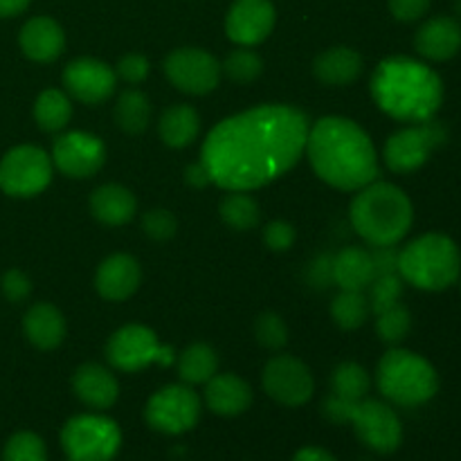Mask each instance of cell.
<instances>
[{
  "label": "cell",
  "mask_w": 461,
  "mask_h": 461,
  "mask_svg": "<svg viewBox=\"0 0 461 461\" xmlns=\"http://www.w3.org/2000/svg\"><path fill=\"white\" fill-rule=\"evenodd\" d=\"M309 120L293 106H257L212 129L201 151L212 183L230 192H250L273 183L300 160Z\"/></svg>",
  "instance_id": "cell-1"
},
{
  "label": "cell",
  "mask_w": 461,
  "mask_h": 461,
  "mask_svg": "<svg viewBox=\"0 0 461 461\" xmlns=\"http://www.w3.org/2000/svg\"><path fill=\"white\" fill-rule=\"evenodd\" d=\"M315 174L331 187L358 192L378 178V158L369 135L347 117H322L306 138Z\"/></svg>",
  "instance_id": "cell-2"
},
{
  "label": "cell",
  "mask_w": 461,
  "mask_h": 461,
  "mask_svg": "<svg viewBox=\"0 0 461 461\" xmlns=\"http://www.w3.org/2000/svg\"><path fill=\"white\" fill-rule=\"evenodd\" d=\"M372 97L383 113L399 122H428L444 102L441 77L410 57L383 59L372 75Z\"/></svg>",
  "instance_id": "cell-3"
},
{
  "label": "cell",
  "mask_w": 461,
  "mask_h": 461,
  "mask_svg": "<svg viewBox=\"0 0 461 461\" xmlns=\"http://www.w3.org/2000/svg\"><path fill=\"white\" fill-rule=\"evenodd\" d=\"M349 216L354 230L369 246H396L412 228L414 207L403 189L374 180L358 189Z\"/></svg>",
  "instance_id": "cell-4"
},
{
  "label": "cell",
  "mask_w": 461,
  "mask_h": 461,
  "mask_svg": "<svg viewBox=\"0 0 461 461\" xmlns=\"http://www.w3.org/2000/svg\"><path fill=\"white\" fill-rule=\"evenodd\" d=\"M399 275L421 291H446L461 275V252L446 234H423L399 252Z\"/></svg>",
  "instance_id": "cell-5"
},
{
  "label": "cell",
  "mask_w": 461,
  "mask_h": 461,
  "mask_svg": "<svg viewBox=\"0 0 461 461\" xmlns=\"http://www.w3.org/2000/svg\"><path fill=\"white\" fill-rule=\"evenodd\" d=\"M376 383L387 401L403 408L428 403L439 392V376L423 356L408 349H392L378 363Z\"/></svg>",
  "instance_id": "cell-6"
},
{
  "label": "cell",
  "mask_w": 461,
  "mask_h": 461,
  "mask_svg": "<svg viewBox=\"0 0 461 461\" xmlns=\"http://www.w3.org/2000/svg\"><path fill=\"white\" fill-rule=\"evenodd\" d=\"M322 412L333 423H351L358 439L376 453H394L403 441L401 419L381 401H342L331 394L324 401Z\"/></svg>",
  "instance_id": "cell-7"
},
{
  "label": "cell",
  "mask_w": 461,
  "mask_h": 461,
  "mask_svg": "<svg viewBox=\"0 0 461 461\" xmlns=\"http://www.w3.org/2000/svg\"><path fill=\"white\" fill-rule=\"evenodd\" d=\"M61 446L70 461H113L122 446V432L113 419L79 414L63 426Z\"/></svg>",
  "instance_id": "cell-8"
},
{
  "label": "cell",
  "mask_w": 461,
  "mask_h": 461,
  "mask_svg": "<svg viewBox=\"0 0 461 461\" xmlns=\"http://www.w3.org/2000/svg\"><path fill=\"white\" fill-rule=\"evenodd\" d=\"M448 129L435 117L428 122L408 126L392 135L385 144V165L396 174H410L417 171L430 160L432 153L446 144Z\"/></svg>",
  "instance_id": "cell-9"
},
{
  "label": "cell",
  "mask_w": 461,
  "mask_h": 461,
  "mask_svg": "<svg viewBox=\"0 0 461 461\" xmlns=\"http://www.w3.org/2000/svg\"><path fill=\"white\" fill-rule=\"evenodd\" d=\"M52 180V160L39 147L12 149L0 160V189L9 196L30 198L43 192Z\"/></svg>",
  "instance_id": "cell-10"
},
{
  "label": "cell",
  "mask_w": 461,
  "mask_h": 461,
  "mask_svg": "<svg viewBox=\"0 0 461 461\" xmlns=\"http://www.w3.org/2000/svg\"><path fill=\"white\" fill-rule=\"evenodd\" d=\"M147 423L165 435H183L192 430L201 417V399L185 385H167L149 399L144 410Z\"/></svg>",
  "instance_id": "cell-11"
},
{
  "label": "cell",
  "mask_w": 461,
  "mask_h": 461,
  "mask_svg": "<svg viewBox=\"0 0 461 461\" xmlns=\"http://www.w3.org/2000/svg\"><path fill=\"white\" fill-rule=\"evenodd\" d=\"M171 351L158 345V338L151 329L129 324L111 336L106 345V358L120 372H140L156 360L171 363Z\"/></svg>",
  "instance_id": "cell-12"
},
{
  "label": "cell",
  "mask_w": 461,
  "mask_h": 461,
  "mask_svg": "<svg viewBox=\"0 0 461 461\" xmlns=\"http://www.w3.org/2000/svg\"><path fill=\"white\" fill-rule=\"evenodd\" d=\"M165 75L178 90L189 95H207L219 86L221 63L201 48H180L165 61Z\"/></svg>",
  "instance_id": "cell-13"
},
{
  "label": "cell",
  "mask_w": 461,
  "mask_h": 461,
  "mask_svg": "<svg viewBox=\"0 0 461 461\" xmlns=\"http://www.w3.org/2000/svg\"><path fill=\"white\" fill-rule=\"evenodd\" d=\"M264 390L270 399L286 408H300L313 396L315 383L309 367L295 356H275L264 369Z\"/></svg>",
  "instance_id": "cell-14"
},
{
  "label": "cell",
  "mask_w": 461,
  "mask_h": 461,
  "mask_svg": "<svg viewBox=\"0 0 461 461\" xmlns=\"http://www.w3.org/2000/svg\"><path fill=\"white\" fill-rule=\"evenodd\" d=\"M52 160L70 178H88L102 169L106 160V147L97 135L72 131L57 138L52 147Z\"/></svg>",
  "instance_id": "cell-15"
},
{
  "label": "cell",
  "mask_w": 461,
  "mask_h": 461,
  "mask_svg": "<svg viewBox=\"0 0 461 461\" xmlns=\"http://www.w3.org/2000/svg\"><path fill=\"white\" fill-rule=\"evenodd\" d=\"M275 27V7L270 0H234L225 18V32L243 48L259 45Z\"/></svg>",
  "instance_id": "cell-16"
},
{
  "label": "cell",
  "mask_w": 461,
  "mask_h": 461,
  "mask_svg": "<svg viewBox=\"0 0 461 461\" xmlns=\"http://www.w3.org/2000/svg\"><path fill=\"white\" fill-rule=\"evenodd\" d=\"M117 75L111 66L97 59H77L63 70V86L84 104H99L115 90Z\"/></svg>",
  "instance_id": "cell-17"
},
{
  "label": "cell",
  "mask_w": 461,
  "mask_h": 461,
  "mask_svg": "<svg viewBox=\"0 0 461 461\" xmlns=\"http://www.w3.org/2000/svg\"><path fill=\"white\" fill-rule=\"evenodd\" d=\"M414 48L428 61H448L461 50V23L455 16H435L419 27Z\"/></svg>",
  "instance_id": "cell-18"
},
{
  "label": "cell",
  "mask_w": 461,
  "mask_h": 461,
  "mask_svg": "<svg viewBox=\"0 0 461 461\" xmlns=\"http://www.w3.org/2000/svg\"><path fill=\"white\" fill-rule=\"evenodd\" d=\"M142 279L140 264L131 255H113L97 268L95 286L108 302H122L133 295Z\"/></svg>",
  "instance_id": "cell-19"
},
{
  "label": "cell",
  "mask_w": 461,
  "mask_h": 461,
  "mask_svg": "<svg viewBox=\"0 0 461 461\" xmlns=\"http://www.w3.org/2000/svg\"><path fill=\"white\" fill-rule=\"evenodd\" d=\"M18 41H21V50L25 52V57L41 63L54 61L66 48V34H63L61 25L48 16L30 18L23 25Z\"/></svg>",
  "instance_id": "cell-20"
},
{
  "label": "cell",
  "mask_w": 461,
  "mask_h": 461,
  "mask_svg": "<svg viewBox=\"0 0 461 461\" xmlns=\"http://www.w3.org/2000/svg\"><path fill=\"white\" fill-rule=\"evenodd\" d=\"M207 408L221 417H237L252 403V390L237 374H214L205 383Z\"/></svg>",
  "instance_id": "cell-21"
},
{
  "label": "cell",
  "mask_w": 461,
  "mask_h": 461,
  "mask_svg": "<svg viewBox=\"0 0 461 461\" xmlns=\"http://www.w3.org/2000/svg\"><path fill=\"white\" fill-rule=\"evenodd\" d=\"M72 387L75 394L79 396L81 403L90 405L95 410H106L111 408L120 394V385L117 378L108 372L102 365H81L72 376Z\"/></svg>",
  "instance_id": "cell-22"
},
{
  "label": "cell",
  "mask_w": 461,
  "mask_h": 461,
  "mask_svg": "<svg viewBox=\"0 0 461 461\" xmlns=\"http://www.w3.org/2000/svg\"><path fill=\"white\" fill-rule=\"evenodd\" d=\"M23 329H25L27 340L39 349H54L66 338V320H63L61 311L45 302L34 304L27 311Z\"/></svg>",
  "instance_id": "cell-23"
},
{
  "label": "cell",
  "mask_w": 461,
  "mask_h": 461,
  "mask_svg": "<svg viewBox=\"0 0 461 461\" xmlns=\"http://www.w3.org/2000/svg\"><path fill=\"white\" fill-rule=\"evenodd\" d=\"M376 277L372 252L365 248H345L333 257V284L342 291H367Z\"/></svg>",
  "instance_id": "cell-24"
},
{
  "label": "cell",
  "mask_w": 461,
  "mask_h": 461,
  "mask_svg": "<svg viewBox=\"0 0 461 461\" xmlns=\"http://www.w3.org/2000/svg\"><path fill=\"white\" fill-rule=\"evenodd\" d=\"M135 196L122 185H104L90 196V212L106 225H124L135 216Z\"/></svg>",
  "instance_id": "cell-25"
},
{
  "label": "cell",
  "mask_w": 461,
  "mask_h": 461,
  "mask_svg": "<svg viewBox=\"0 0 461 461\" xmlns=\"http://www.w3.org/2000/svg\"><path fill=\"white\" fill-rule=\"evenodd\" d=\"M315 77L327 86H347L363 72V57L351 48H331L313 63Z\"/></svg>",
  "instance_id": "cell-26"
},
{
  "label": "cell",
  "mask_w": 461,
  "mask_h": 461,
  "mask_svg": "<svg viewBox=\"0 0 461 461\" xmlns=\"http://www.w3.org/2000/svg\"><path fill=\"white\" fill-rule=\"evenodd\" d=\"M198 113L192 106H171L162 113L160 117V138L167 147L171 149H183L194 142L198 135Z\"/></svg>",
  "instance_id": "cell-27"
},
{
  "label": "cell",
  "mask_w": 461,
  "mask_h": 461,
  "mask_svg": "<svg viewBox=\"0 0 461 461\" xmlns=\"http://www.w3.org/2000/svg\"><path fill=\"white\" fill-rule=\"evenodd\" d=\"M115 122L126 133H142L151 122V104H149L147 95L135 88L124 90L115 104Z\"/></svg>",
  "instance_id": "cell-28"
},
{
  "label": "cell",
  "mask_w": 461,
  "mask_h": 461,
  "mask_svg": "<svg viewBox=\"0 0 461 461\" xmlns=\"http://www.w3.org/2000/svg\"><path fill=\"white\" fill-rule=\"evenodd\" d=\"M72 106L66 93L57 88L43 90L34 104V120L48 133H57L70 122Z\"/></svg>",
  "instance_id": "cell-29"
},
{
  "label": "cell",
  "mask_w": 461,
  "mask_h": 461,
  "mask_svg": "<svg viewBox=\"0 0 461 461\" xmlns=\"http://www.w3.org/2000/svg\"><path fill=\"white\" fill-rule=\"evenodd\" d=\"M219 369V358L214 349L207 345H192L180 354L178 374L189 385H201L207 383Z\"/></svg>",
  "instance_id": "cell-30"
},
{
  "label": "cell",
  "mask_w": 461,
  "mask_h": 461,
  "mask_svg": "<svg viewBox=\"0 0 461 461\" xmlns=\"http://www.w3.org/2000/svg\"><path fill=\"white\" fill-rule=\"evenodd\" d=\"M221 219L237 232H246V230H255L259 225L261 212L255 198L243 192H232L221 203Z\"/></svg>",
  "instance_id": "cell-31"
},
{
  "label": "cell",
  "mask_w": 461,
  "mask_h": 461,
  "mask_svg": "<svg viewBox=\"0 0 461 461\" xmlns=\"http://www.w3.org/2000/svg\"><path fill=\"white\" fill-rule=\"evenodd\" d=\"M372 378L360 365L342 363L331 374V394L342 401H360L367 396Z\"/></svg>",
  "instance_id": "cell-32"
},
{
  "label": "cell",
  "mask_w": 461,
  "mask_h": 461,
  "mask_svg": "<svg viewBox=\"0 0 461 461\" xmlns=\"http://www.w3.org/2000/svg\"><path fill=\"white\" fill-rule=\"evenodd\" d=\"M369 313V300L365 291H342L336 300L331 302V318L340 329H358L367 322Z\"/></svg>",
  "instance_id": "cell-33"
},
{
  "label": "cell",
  "mask_w": 461,
  "mask_h": 461,
  "mask_svg": "<svg viewBox=\"0 0 461 461\" xmlns=\"http://www.w3.org/2000/svg\"><path fill=\"white\" fill-rule=\"evenodd\" d=\"M221 70L228 75V79H232L234 84H250L264 70V63L257 52H252L250 48H239L234 52L228 54L225 63L221 66Z\"/></svg>",
  "instance_id": "cell-34"
},
{
  "label": "cell",
  "mask_w": 461,
  "mask_h": 461,
  "mask_svg": "<svg viewBox=\"0 0 461 461\" xmlns=\"http://www.w3.org/2000/svg\"><path fill=\"white\" fill-rule=\"evenodd\" d=\"M410 327H412V315H410V311L401 302L385 309L383 313H378L376 331L378 338L387 342V345H399L401 340H405Z\"/></svg>",
  "instance_id": "cell-35"
},
{
  "label": "cell",
  "mask_w": 461,
  "mask_h": 461,
  "mask_svg": "<svg viewBox=\"0 0 461 461\" xmlns=\"http://www.w3.org/2000/svg\"><path fill=\"white\" fill-rule=\"evenodd\" d=\"M403 277L399 273L374 277V282L369 284V309L378 315L390 306L399 304L401 295H403Z\"/></svg>",
  "instance_id": "cell-36"
},
{
  "label": "cell",
  "mask_w": 461,
  "mask_h": 461,
  "mask_svg": "<svg viewBox=\"0 0 461 461\" xmlns=\"http://www.w3.org/2000/svg\"><path fill=\"white\" fill-rule=\"evenodd\" d=\"M3 461H48V448L34 432H16L5 444Z\"/></svg>",
  "instance_id": "cell-37"
},
{
  "label": "cell",
  "mask_w": 461,
  "mask_h": 461,
  "mask_svg": "<svg viewBox=\"0 0 461 461\" xmlns=\"http://www.w3.org/2000/svg\"><path fill=\"white\" fill-rule=\"evenodd\" d=\"M255 336L266 349H282L288 342V329L277 313H264L257 318Z\"/></svg>",
  "instance_id": "cell-38"
},
{
  "label": "cell",
  "mask_w": 461,
  "mask_h": 461,
  "mask_svg": "<svg viewBox=\"0 0 461 461\" xmlns=\"http://www.w3.org/2000/svg\"><path fill=\"white\" fill-rule=\"evenodd\" d=\"M142 228L147 237H151L153 241H167V239L176 234L178 223H176L174 214L169 210H151L144 214Z\"/></svg>",
  "instance_id": "cell-39"
},
{
  "label": "cell",
  "mask_w": 461,
  "mask_h": 461,
  "mask_svg": "<svg viewBox=\"0 0 461 461\" xmlns=\"http://www.w3.org/2000/svg\"><path fill=\"white\" fill-rule=\"evenodd\" d=\"M264 241L270 250L286 252L295 243V228L291 223H284V221H273V223L266 225Z\"/></svg>",
  "instance_id": "cell-40"
},
{
  "label": "cell",
  "mask_w": 461,
  "mask_h": 461,
  "mask_svg": "<svg viewBox=\"0 0 461 461\" xmlns=\"http://www.w3.org/2000/svg\"><path fill=\"white\" fill-rule=\"evenodd\" d=\"M0 288H3V295L7 297L9 302L18 304V302L27 300L32 293V282L27 279L25 273L21 270H7L0 279Z\"/></svg>",
  "instance_id": "cell-41"
},
{
  "label": "cell",
  "mask_w": 461,
  "mask_h": 461,
  "mask_svg": "<svg viewBox=\"0 0 461 461\" xmlns=\"http://www.w3.org/2000/svg\"><path fill=\"white\" fill-rule=\"evenodd\" d=\"M115 75L122 77L126 84H140L149 75V61L142 54H126L120 59L115 68Z\"/></svg>",
  "instance_id": "cell-42"
},
{
  "label": "cell",
  "mask_w": 461,
  "mask_h": 461,
  "mask_svg": "<svg viewBox=\"0 0 461 461\" xmlns=\"http://www.w3.org/2000/svg\"><path fill=\"white\" fill-rule=\"evenodd\" d=\"M432 0H390V12L396 21L414 23L430 9Z\"/></svg>",
  "instance_id": "cell-43"
},
{
  "label": "cell",
  "mask_w": 461,
  "mask_h": 461,
  "mask_svg": "<svg viewBox=\"0 0 461 461\" xmlns=\"http://www.w3.org/2000/svg\"><path fill=\"white\" fill-rule=\"evenodd\" d=\"M372 259H374V270H376V277L378 275L399 273V250H396L394 246L374 248Z\"/></svg>",
  "instance_id": "cell-44"
},
{
  "label": "cell",
  "mask_w": 461,
  "mask_h": 461,
  "mask_svg": "<svg viewBox=\"0 0 461 461\" xmlns=\"http://www.w3.org/2000/svg\"><path fill=\"white\" fill-rule=\"evenodd\" d=\"M293 461H338L331 453H327L324 448H315V446H309V448L297 450L295 459Z\"/></svg>",
  "instance_id": "cell-45"
},
{
  "label": "cell",
  "mask_w": 461,
  "mask_h": 461,
  "mask_svg": "<svg viewBox=\"0 0 461 461\" xmlns=\"http://www.w3.org/2000/svg\"><path fill=\"white\" fill-rule=\"evenodd\" d=\"M187 183L194 185V187H205V185L212 183L210 174H207V169L203 167V162L187 167Z\"/></svg>",
  "instance_id": "cell-46"
},
{
  "label": "cell",
  "mask_w": 461,
  "mask_h": 461,
  "mask_svg": "<svg viewBox=\"0 0 461 461\" xmlns=\"http://www.w3.org/2000/svg\"><path fill=\"white\" fill-rule=\"evenodd\" d=\"M32 0H0V18H12L18 16L27 9Z\"/></svg>",
  "instance_id": "cell-47"
},
{
  "label": "cell",
  "mask_w": 461,
  "mask_h": 461,
  "mask_svg": "<svg viewBox=\"0 0 461 461\" xmlns=\"http://www.w3.org/2000/svg\"><path fill=\"white\" fill-rule=\"evenodd\" d=\"M453 9H455V18H457V21L461 23V0H455Z\"/></svg>",
  "instance_id": "cell-48"
}]
</instances>
